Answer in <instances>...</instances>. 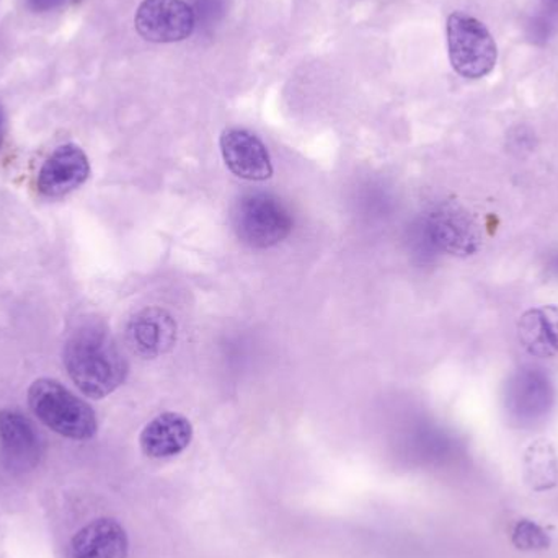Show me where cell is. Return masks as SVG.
<instances>
[{
  "label": "cell",
  "instance_id": "cell-1",
  "mask_svg": "<svg viewBox=\"0 0 558 558\" xmlns=\"http://www.w3.org/2000/svg\"><path fill=\"white\" fill-rule=\"evenodd\" d=\"M64 364L84 396L104 399L128 376V363L111 335L100 325H82L65 343Z\"/></svg>",
  "mask_w": 558,
  "mask_h": 558
},
{
  "label": "cell",
  "instance_id": "cell-2",
  "mask_svg": "<svg viewBox=\"0 0 558 558\" xmlns=\"http://www.w3.org/2000/svg\"><path fill=\"white\" fill-rule=\"evenodd\" d=\"M28 403L39 422L62 438L87 441L97 435L98 420L92 407L58 380H35Z\"/></svg>",
  "mask_w": 558,
  "mask_h": 558
},
{
  "label": "cell",
  "instance_id": "cell-3",
  "mask_svg": "<svg viewBox=\"0 0 558 558\" xmlns=\"http://www.w3.org/2000/svg\"><path fill=\"white\" fill-rule=\"evenodd\" d=\"M232 228L252 248H270L292 231V216L284 203L270 193H248L235 203Z\"/></svg>",
  "mask_w": 558,
  "mask_h": 558
},
{
  "label": "cell",
  "instance_id": "cell-4",
  "mask_svg": "<svg viewBox=\"0 0 558 558\" xmlns=\"http://www.w3.org/2000/svg\"><path fill=\"white\" fill-rule=\"evenodd\" d=\"M448 49L452 68L465 78H482L494 71L498 61V48L487 26L464 12L449 15Z\"/></svg>",
  "mask_w": 558,
  "mask_h": 558
},
{
  "label": "cell",
  "instance_id": "cell-5",
  "mask_svg": "<svg viewBox=\"0 0 558 558\" xmlns=\"http://www.w3.org/2000/svg\"><path fill=\"white\" fill-rule=\"evenodd\" d=\"M554 400L556 389L549 374L541 367L527 366L508 380L505 409L518 425L531 426L549 415Z\"/></svg>",
  "mask_w": 558,
  "mask_h": 558
},
{
  "label": "cell",
  "instance_id": "cell-6",
  "mask_svg": "<svg viewBox=\"0 0 558 558\" xmlns=\"http://www.w3.org/2000/svg\"><path fill=\"white\" fill-rule=\"evenodd\" d=\"M429 247L449 255H471L478 248V231L474 219L461 206L442 203L423 222Z\"/></svg>",
  "mask_w": 558,
  "mask_h": 558
},
{
  "label": "cell",
  "instance_id": "cell-7",
  "mask_svg": "<svg viewBox=\"0 0 558 558\" xmlns=\"http://www.w3.org/2000/svg\"><path fill=\"white\" fill-rule=\"evenodd\" d=\"M134 23L147 41L179 43L195 29V12L185 0H143Z\"/></svg>",
  "mask_w": 558,
  "mask_h": 558
},
{
  "label": "cell",
  "instance_id": "cell-8",
  "mask_svg": "<svg viewBox=\"0 0 558 558\" xmlns=\"http://www.w3.org/2000/svg\"><path fill=\"white\" fill-rule=\"evenodd\" d=\"M90 162L81 147L64 144L43 163L38 172V192L46 198H62L87 182Z\"/></svg>",
  "mask_w": 558,
  "mask_h": 558
},
{
  "label": "cell",
  "instance_id": "cell-9",
  "mask_svg": "<svg viewBox=\"0 0 558 558\" xmlns=\"http://www.w3.org/2000/svg\"><path fill=\"white\" fill-rule=\"evenodd\" d=\"M226 166L239 179L264 182L274 175L270 153L254 133L241 128L226 130L221 136Z\"/></svg>",
  "mask_w": 558,
  "mask_h": 558
},
{
  "label": "cell",
  "instance_id": "cell-10",
  "mask_svg": "<svg viewBox=\"0 0 558 558\" xmlns=\"http://www.w3.org/2000/svg\"><path fill=\"white\" fill-rule=\"evenodd\" d=\"M126 340L131 350L146 360L162 356L175 344V320L163 308H144L137 312L128 324Z\"/></svg>",
  "mask_w": 558,
  "mask_h": 558
},
{
  "label": "cell",
  "instance_id": "cell-11",
  "mask_svg": "<svg viewBox=\"0 0 558 558\" xmlns=\"http://www.w3.org/2000/svg\"><path fill=\"white\" fill-rule=\"evenodd\" d=\"M130 550L126 531L111 518L85 524L71 541L69 558H126Z\"/></svg>",
  "mask_w": 558,
  "mask_h": 558
},
{
  "label": "cell",
  "instance_id": "cell-12",
  "mask_svg": "<svg viewBox=\"0 0 558 558\" xmlns=\"http://www.w3.org/2000/svg\"><path fill=\"white\" fill-rule=\"evenodd\" d=\"M193 439V426L189 418L175 412L162 415L147 423L141 433V449L153 459H169L189 448Z\"/></svg>",
  "mask_w": 558,
  "mask_h": 558
},
{
  "label": "cell",
  "instance_id": "cell-13",
  "mask_svg": "<svg viewBox=\"0 0 558 558\" xmlns=\"http://www.w3.org/2000/svg\"><path fill=\"white\" fill-rule=\"evenodd\" d=\"M521 344L534 357L558 354V305L530 308L518 325Z\"/></svg>",
  "mask_w": 558,
  "mask_h": 558
},
{
  "label": "cell",
  "instance_id": "cell-14",
  "mask_svg": "<svg viewBox=\"0 0 558 558\" xmlns=\"http://www.w3.org/2000/svg\"><path fill=\"white\" fill-rule=\"evenodd\" d=\"M0 446L13 462H32L38 456L39 439L32 423L19 412H0Z\"/></svg>",
  "mask_w": 558,
  "mask_h": 558
},
{
  "label": "cell",
  "instance_id": "cell-15",
  "mask_svg": "<svg viewBox=\"0 0 558 558\" xmlns=\"http://www.w3.org/2000/svg\"><path fill=\"white\" fill-rule=\"evenodd\" d=\"M514 546L521 550H543L549 547L550 539L546 531L534 523V521L523 520L514 526L513 536Z\"/></svg>",
  "mask_w": 558,
  "mask_h": 558
},
{
  "label": "cell",
  "instance_id": "cell-16",
  "mask_svg": "<svg viewBox=\"0 0 558 558\" xmlns=\"http://www.w3.org/2000/svg\"><path fill=\"white\" fill-rule=\"evenodd\" d=\"M69 0H26V5L36 13L56 12L62 9Z\"/></svg>",
  "mask_w": 558,
  "mask_h": 558
},
{
  "label": "cell",
  "instance_id": "cell-17",
  "mask_svg": "<svg viewBox=\"0 0 558 558\" xmlns=\"http://www.w3.org/2000/svg\"><path fill=\"white\" fill-rule=\"evenodd\" d=\"M5 133H7L5 111H3L2 105H0V149H2L3 141H5Z\"/></svg>",
  "mask_w": 558,
  "mask_h": 558
},
{
  "label": "cell",
  "instance_id": "cell-18",
  "mask_svg": "<svg viewBox=\"0 0 558 558\" xmlns=\"http://www.w3.org/2000/svg\"><path fill=\"white\" fill-rule=\"evenodd\" d=\"M553 268L554 270H556V274L558 275V257L554 258Z\"/></svg>",
  "mask_w": 558,
  "mask_h": 558
}]
</instances>
